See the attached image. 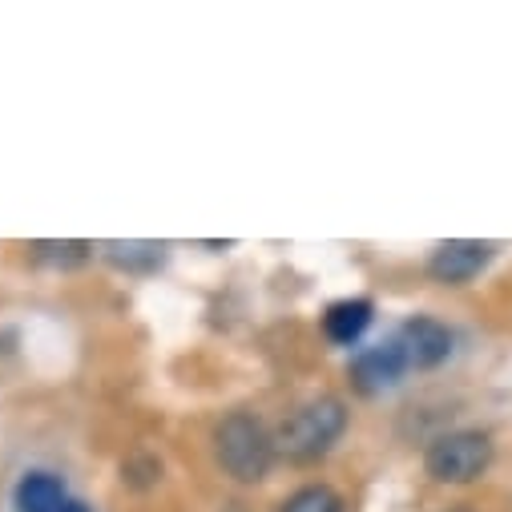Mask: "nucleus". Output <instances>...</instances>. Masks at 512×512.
Returning a JSON list of instances; mask_svg holds the SVG:
<instances>
[{
  "label": "nucleus",
  "instance_id": "12",
  "mask_svg": "<svg viewBox=\"0 0 512 512\" xmlns=\"http://www.w3.org/2000/svg\"><path fill=\"white\" fill-rule=\"evenodd\" d=\"M61 512H93L89 504H81V500H65V508Z\"/></svg>",
  "mask_w": 512,
  "mask_h": 512
},
{
  "label": "nucleus",
  "instance_id": "11",
  "mask_svg": "<svg viewBox=\"0 0 512 512\" xmlns=\"http://www.w3.org/2000/svg\"><path fill=\"white\" fill-rule=\"evenodd\" d=\"M29 250L37 263H49V267H81L93 254L89 242H33Z\"/></svg>",
  "mask_w": 512,
  "mask_h": 512
},
{
  "label": "nucleus",
  "instance_id": "10",
  "mask_svg": "<svg viewBox=\"0 0 512 512\" xmlns=\"http://www.w3.org/2000/svg\"><path fill=\"white\" fill-rule=\"evenodd\" d=\"M279 512H343V500H339V492L327 488V484H307V488L291 492V496L279 504Z\"/></svg>",
  "mask_w": 512,
  "mask_h": 512
},
{
  "label": "nucleus",
  "instance_id": "2",
  "mask_svg": "<svg viewBox=\"0 0 512 512\" xmlns=\"http://www.w3.org/2000/svg\"><path fill=\"white\" fill-rule=\"evenodd\" d=\"M347 428V408L335 396H319L303 408H295L287 416V424L279 428L275 444L291 456V460H319L323 452H331V444L343 436Z\"/></svg>",
  "mask_w": 512,
  "mask_h": 512
},
{
  "label": "nucleus",
  "instance_id": "8",
  "mask_svg": "<svg viewBox=\"0 0 512 512\" xmlns=\"http://www.w3.org/2000/svg\"><path fill=\"white\" fill-rule=\"evenodd\" d=\"M65 484L61 476L53 472H25L17 492H13V504L17 512H61L65 508Z\"/></svg>",
  "mask_w": 512,
  "mask_h": 512
},
{
  "label": "nucleus",
  "instance_id": "5",
  "mask_svg": "<svg viewBox=\"0 0 512 512\" xmlns=\"http://www.w3.org/2000/svg\"><path fill=\"white\" fill-rule=\"evenodd\" d=\"M408 371V355L400 343H379V347H367L351 359L347 375L351 383L363 392V396H375V392H388L400 383V375Z\"/></svg>",
  "mask_w": 512,
  "mask_h": 512
},
{
  "label": "nucleus",
  "instance_id": "9",
  "mask_svg": "<svg viewBox=\"0 0 512 512\" xmlns=\"http://www.w3.org/2000/svg\"><path fill=\"white\" fill-rule=\"evenodd\" d=\"M162 242H105L101 254L121 271H154L162 263Z\"/></svg>",
  "mask_w": 512,
  "mask_h": 512
},
{
  "label": "nucleus",
  "instance_id": "1",
  "mask_svg": "<svg viewBox=\"0 0 512 512\" xmlns=\"http://www.w3.org/2000/svg\"><path fill=\"white\" fill-rule=\"evenodd\" d=\"M214 452H218V464L226 468V476H234L238 484H259L271 472L275 440H271V432L263 428L259 416L230 412L214 428Z\"/></svg>",
  "mask_w": 512,
  "mask_h": 512
},
{
  "label": "nucleus",
  "instance_id": "4",
  "mask_svg": "<svg viewBox=\"0 0 512 512\" xmlns=\"http://www.w3.org/2000/svg\"><path fill=\"white\" fill-rule=\"evenodd\" d=\"M492 259V246L488 242H472V238H452V242H440L428 259V275L444 287H464L472 283Z\"/></svg>",
  "mask_w": 512,
  "mask_h": 512
},
{
  "label": "nucleus",
  "instance_id": "7",
  "mask_svg": "<svg viewBox=\"0 0 512 512\" xmlns=\"http://www.w3.org/2000/svg\"><path fill=\"white\" fill-rule=\"evenodd\" d=\"M371 319H375L371 299H339V303H331L323 311V335L331 343H339V347H351V343L363 339V331L371 327Z\"/></svg>",
  "mask_w": 512,
  "mask_h": 512
},
{
  "label": "nucleus",
  "instance_id": "6",
  "mask_svg": "<svg viewBox=\"0 0 512 512\" xmlns=\"http://www.w3.org/2000/svg\"><path fill=\"white\" fill-rule=\"evenodd\" d=\"M396 343L404 347L408 367H436V363H444L452 355V331L440 319H428V315L408 319Z\"/></svg>",
  "mask_w": 512,
  "mask_h": 512
},
{
  "label": "nucleus",
  "instance_id": "3",
  "mask_svg": "<svg viewBox=\"0 0 512 512\" xmlns=\"http://www.w3.org/2000/svg\"><path fill=\"white\" fill-rule=\"evenodd\" d=\"M492 464V440L484 432H444L440 440H432L424 468L432 480L440 484H472L484 476V468Z\"/></svg>",
  "mask_w": 512,
  "mask_h": 512
}]
</instances>
